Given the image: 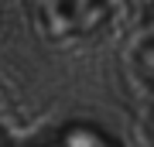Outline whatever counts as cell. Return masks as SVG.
I'll use <instances>...</instances> for the list:
<instances>
[{"instance_id":"cell-1","label":"cell","mask_w":154,"mask_h":147,"mask_svg":"<svg viewBox=\"0 0 154 147\" xmlns=\"http://www.w3.org/2000/svg\"><path fill=\"white\" fill-rule=\"evenodd\" d=\"M38 21L48 24L51 34H79L99 21V0H45Z\"/></svg>"}]
</instances>
